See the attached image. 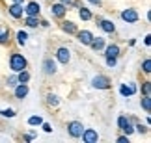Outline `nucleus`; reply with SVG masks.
<instances>
[{
	"label": "nucleus",
	"instance_id": "f257e3e1",
	"mask_svg": "<svg viewBox=\"0 0 151 143\" xmlns=\"http://www.w3.org/2000/svg\"><path fill=\"white\" fill-rule=\"evenodd\" d=\"M26 58L22 54H11V58H9V67H11V71L13 73H19L22 69H26Z\"/></svg>",
	"mask_w": 151,
	"mask_h": 143
},
{
	"label": "nucleus",
	"instance_id": "f03ea898",
	"mask_svg": "<svg viewBox=\"0 0 151 143\" xmlns=\"http://www.w3.org/2000/svg\"><path fill=\"white\" fill-rule=\"evenodd\" d=\"M67 132L71 138H80L84 132V125L80 121H71V123H67Z\"/></svg>",
	"mask_w": 151,
	"mask_h": 143
},
{
	"label": "nucleus",
	"instance_id": "7ed1b4c3",
	"mask_svg": "<svg viewBox=\"0 0 151 143\" xmlns=\"http://www.w3.org/2000/svg\"><path fill=\"white\" fill-rule=\"evenodd\" d=\"M91 84H93V88H97V89H108L110 85H112L110 78L104 76V74H97V76L91 80Z\"/></svg>",
	"mask_w": 151,
	"mask_h": 143
},
{
	"label": "nucleus",
	"instance_id": "20e7f679",
	"mask_svg": "<svg viewBox=\"0 0 151 143\" xmlns=\"http://www.w3.org/2000/svg\"><path fill=\"white\" fill-rule=\"evenodd\" d=\"M118 125H119V128L123 130V134H125V136H131L132 132H134V127H132V121H131V119H127L125 115H121V117L118 119Z\"/></svg>",
	"mask_w": 151,
	"mask_h": 143
},
{
	"label": "nucleus",
	"instance_id": "39448f33",
	"mask_svg": "<svg viewBox=\"0 0 151 143\" xmlns=\"http://www.w3.org/2000/svg\"><path fill=\"white\" fill-rule=\"evenodd\" d=\"M80 138H82L84 143H97L99 134H97V130H93V128H84V132H82Z\"/></svg>",
	"mask_w": 151,
	"mask_h": 143
},
{
	"label": "nucleus",
	"instance_id": "423d86ee",
	"mask_svg": "<svg viewBox=\"0 0 151 143\" xmlns=\"http://www.w3.org/2000/svg\"><path fill=\"white\" fill-rule=\"evenodd\" d=\"M121 19H123L125 22H129V24H132V22H136L138 19H140V15H138L136 9H123L121 11Z\"/></svg>",
	"mask_w": 151,
	"mask_h": 143
},
{
	"label": "nucleus",
	"instance_id": "0eeeda50",
	"mask_svg": "<svg viewBox=\"0 0 151 143\" xmlns=\"http://www.w3.org/2000/svg\"><path fill=\"white\" fill-rule=\"evenodd\" d=\"M56 60L60 61V63L67 65L69 60H71V52H69V48H65V47H60V48H58L56 50Z\"/></svg>",
	"mask_w": 151,
	"mask_h": 143
},
{
	"label": "nucleus",
	"instance_id": "6e6552de",
	"mask_svg": "<svg viewBox=\"0 0 151 143\" xmlns=\"http://www.w3.org/2000/svg\"><path fill=\"white\" fill-rule=\"evenodd\" d=\"M43 73L45 74H56V61L52 60V58H45L43 60Z\"/></svg>",
	"mask_w": 151,
	"mask_h": 143
},
{
	"label": "nucleus",
	"instance_id": "1a4fd4ad",
	"mask_svg": "<svg viewBox=\"0 0 151 143\" xmlns=\"http://www.w3.org/2000/svg\"><path fill=\"white\" fill-rule=\"evenodd\" d=\"M8 11H9V15L13 17V19H21L22 13H24V8H22V4H11L8 8Z\"/></svg>",
	"mask_w": 151,
	"mask_h": 143
},
{
	"label": "nucleus",
	"instance_id": "9d476101",
	"mask_svg": "<svg viewBox=\"0 0 151 143\" xmlns=\"http://www.w3.org/2000/svg\"><path fill=\"white\" fill-rule=\"evenodd\" d=\"M77 37H78V41L82 43V45H90L91 39H93V33H91L90 30H82V32L77 33Z\"/></svg>",
	"mask_w": 151,
	"mask_h": 143
},
{
	"label": "nucleus",
	"instance_id": "9b49d317",
	"mask_svg": "<svg viewBox=\"0 0 151 143\" xmlns=\"http://www.w3.org/2000/svg\"><path fill=\"white\" fill-rule=\"evenodd\" d=\"M39 9H41V8H39L37 2H30V4L24 8V13L30 15V17H37V15H39Z\"/></svg>",
	"mask_w": 151,
	"mask_h": 143
},
{
	"label": "nucleus",
	"instance_id": "f8f14e48",
	"mask_svg": "<svg viewBox=\"0 0 151 143\" xmlns=\"http://www.w3.org/2000/svg\"><path fill=\"white\" fill-rule=\"evenodd\" d=\"M28 95V84H17L15 85V99H24Z\"/></svg>",
	"mask_w": 151,
	"mask_h": 143
},
{
	"label": "nucleus",
	"instance_id": "ddd939ff",
	"mask_svg": "<svg viewBox=\"0 0 151 143\" xmlns=\"http://www.w3.org/2000/svg\"><path fill=\"white\" fill-rule=\"evenodd\" d=\"M119 93L123 95V97H131V95H134V93H136V85H134V84H129V85L121 84V88H119Z\"/></svg>",
	"mask_w": 151,
	"mask_h": 143
},
{
	"label": "nucleus",
	"instance_id": "4468645a",
	"mask_svg": "<svg viewBox=\"0 0 151 143\" xmlns=\"http://www.w3.org/2000/svg\"><path fill=\"white\" fill-rule=\"evenodd\" d=\"M99 26H101V30L106 32V33H114V32H116V26H114L112 21H104V19H101V21H99Z\"/></svg>",
	"mask_w": 151,
	"mask_h": 143
},
{
	"label": "nucleus",
	"instance_id": "2eb2a0df",
	"mask_svg": "<svg viewBox=\"0 0 151 143\" xmlns=\"http://www.w3.org/2000/svg\"><path fill=\"white\" fill-rule=\"evenodd\" d=\"M50 11H52V15H54V17H63L67 9H65V6L60 2V4H52V9Z\"/></svg>",
	"mask_w": 151,
	"mask_h": 143
},
{
	"label": "nucleus",
	"instance_id": "dca6fc26",
	"mask_svg": "<svg viewBox=\"0 0 151 143\" xmlns=\"http://www.w3.org/2000/svg\"><path fill=\"white\" fill-rule=\"evenodd\" d=\"M104 56H110V58H118V56H119V47H118V45H108L106 50H104Z\"/></svg>",
	"mask_w": 151,
	"mask_h": 143
},
{
	"label": "nucleus",
	"instance_id": "f3484780",
	"mask_svg": "<svg viewBox=\"0 0 151 143\" xmlns=\"http://www.w3.org/2000/svg\"><path fill=\"white\" fill-rule=\"evenodd\" d=\"M90 47L93 48L95 52H97V50H103L104 48V39L103 37H93V39H91V43H90Z\"/></svg>",
	"mask_w": 151,
	"mask_h": 143
},
{
	"label": "nucleus",
	"instance_id": "a211bd4d",
	"mask_svg": "<svg viewBox=\"0 0 151 143\" xmlns=\"http://www.w3.org/2000/svg\"><path fill=\"white\" fill-rule=\"evenodd\" d=\"M62 30L67 32V33H77V26H75L71 21H63L62 22Z\"/></svg>",
	"mask_w": 151,
	"mask_h": 143
},
{
	"label": "nucleus",
	"instance_id": "6ab92c4d",
	"mask_svg": "<svg viewBox=\"0 0 151 143\" xmlns=\"http://www.w3.org/2000/svg\"><path fill=\"white\" fill-rule=\"evenodd\" d=\"M17 80H19V84H28V80H30V73L26 69H22L17 73Z\"/></svg>",
	"mask_w": 151,
	"mask_h": 143
},
{
	"label": "nucleus",
	"instance_id": "aec40b11",
	"mask_svg": "<svg viewBox=\"0 0 151 143\" xmlns=\"http://www.w3.org/2000/svg\"><path fill=\"white\" fill-rule=\"evenodd\" d=\"M140 104H142L144 110H146V112L149 113V112H151V95H144V99H142Z\"/></svg>",
	"mask_w": 151,
	"mask_h": 143
},
{
	"label": "nucleus",
	"instance_id": "412c9836",
	"mask_svg": "<svg viewBox=\"0 0 151 143\" xmlns=\"http://www.w3.org/2000/svg\"><path fill=\"white\" fill-rule=\"evenodd\" d=\"M78 15H80V19H82V21H90L91 19V11L88 8H80L78 9Z\"/></svg>",
	"mask_w": 151,
	"mask_h": 143
},
{
	"label": "nucleus",
	"instance_id": "4be33fe9",
	"mask_svg": "<svg viewBox=\"0 0 151 143\" xmlns=\"http://www.w3.org/2000/svg\"><path fill=\"white\" fill-rule=\"evenodd\" d=\"M24 24H26V26H30V28H37L39 21H37V17H30V15H28L26 19H24Z\"/></svg>",
	"mask_w": 151,
	"mask_h": 143
},
{
	"label": "nucleus",
	"instance_id": "5701e85b",
	"mask_svg": "<svg viewBox=\"0 0 151 143\" xmlns=\"http://www.w3.org/2000/svg\"><path fill=\"white\" fill-rule=\"evenodd\" d=\"M9 41V30H6V28H0V45L8 43Z\"/></svg>",
	"mask_w": 151,
	"mask_h": 143
},
{
	"label": "nucleus",
	"instance_id": "b1692460",
	"mask_svg": "<svg viewBox=\"0 0 151 143\" xmlns=\"http://www.w3.org/2000/svg\"><path fill=\"white\" fill-rule=\"evenodd\" d=\"M47 104H49V106H58V104H60V99H58L56 95L49 93V95H47Z\"/></svg>",
	"mask_w": 151,
	"mask_h": 143
},
{
	"label": "nucleus",
	"instance_id": "393cba45",
	"mask_svg": "<svg viewBox=\"0 0 151 143\" xmlns=\"http://www.w3.org/2000/svg\"><path fill=\"white\" fill-rule=\"evenodd\" d=\"M26 41H28V36H26V32H17V43L19 45H26Z\"/></svg>",
	"mask_w": 151,
	"mask_h": 143
},
{
	"label": "nucleus",
	"instance_id": "a878e982",
	"mask_svg": "<svg viewBox=\"0 0 151 143\" xmlns=\"http://www.w3.org/2000/svg\"><path fill=\"white\" fill-rule=\"evenodd\" d=\"M41 123H43V119L39 115H32L28 119V125H30V127H37V125H41Z\"/></svg>",
	"mask_w": 151,
	"mask_h": 143
},
{
	"label": "nucleus",
	"instance_id": "bb28decb",
	"mask_svg": "<svg viewBox=\"0 0 151 143\" xmlns=\"http://www.w3.org/2000/svg\"><path fill=\"white\" fill-rule=\"evenodd\" d=\"M6 84H8V88H15V85L19 84V80H17V74H11L9 78H6Z\"/></svg>",
	"mask_w": 151,
	"mask_h": 143
},
{
	"label": "nucleus",
	"instance_id": "cd10ccee",
	"mask_svg": "<svg viewBox=\"0 0 151 143\" xmlns=\"http://www.w3.org/2000/svg\"><path fill=\"white\" fill-rule=\"evenodd\" d=\"M142 71H144V73H147V74L151 73V60H149V58L144 60V63H142Z\"/></svg>",
	"mask_w": 151,
	"mask_h": 143
},
{
	"label": "nucleus",
	"instance_id": "c85d7f7f",
	"mask_svg": "<svg viewBox=\"0 0 151 143\" xmlns=\"http://www.w3.org/2000/svg\"><path fill=\"white\" fill-rule=\"evenodd\" d=\"M142 93L151 95V82H142Z\"/></svg>",
	"mask_w": 151,
	"mask_h": 143
},
{
	"label": "nucleus",
	"instance_id": "c756f323",
	"mask_svg": "<svg viewBox=\"0 0 151 143\" xmlns=\"http://www.w3.org/2000/svg\"><path fill=\"white\" fill-rule=\"evenodd\" d=\"M134 130H136V132H140V134H147V127H146V125H142V123H138L136 127H134Z\"/></svg>",
	"mask_w": 151,
	"mask_h": 143
},
{
	"label": "nucleus",
	"instance_id": "7c9ffc66",
	"mask_svg": "<svg viewBox=\"0 0 151 143\" xmlns=\"http://www.w3.org/2000/svg\"><path fill=\"white\" fill-rule=\"evenodd\" d=\"M0 115L2 117H15V112L8 108V110H0Z\"/></svg>",
	"mask_w": 151,
	"mask_h": 143
},
{
	"label": "nucleus",
	"instance_id": "2f4dec72",
	"mask_svg": "<svg viewBox=\"0 0 151 143\" xmlns=\"http://www.w3.org/2000/svg\"><path fill=\"white\" fill-rule=\"evenodd\" d=\"M116 63H118V58H110V56H106V65L108 67H116Z\"/></svg>",
	"mask_w": 151,
	"mask_h": 143
},
{
	"label": "nucleus",
	"instance_id": "473e14b6",
	"mask_svg": "<svg viewBox=\"0 0 151 143\" xmlns=\"http://www.w3.org/2000/svg\"><path fill=\"white\" fill-rule=\"evenodd\" d=\"M118 143H129V136H119Z\"/></svg>",
	"mask_w": 151,
	"mask_h": 143
},
{
	"label": "nucleus",
	"instance_id": "72a5a7b5",
	"mask_svg": "<svg viewBox=\"0 0 151 143\" xmlns=\"http://www.w3.org/2000/svg\"><path fill=\"white\" fill-rule=\"evenodd\" d=\"M41 125H43V130H45V132H50V130H52V127H50L49 123H41Z\"/></svg>",
	"mask_w": 151,
	"mask_h": 143
},
{
	"label": "nucleus",
	"instance_id": "f704fd0d",
	"mask_svg": "<svg viewBox=\"0 0 151 143\" xmlns=\"http://www.w3.org/2000/svg\"><path fill=\"white\" fill-rule=\"evenodd\" d=\"M60 2H62V4H63V6H65V8H67V6L75 4V0H60Z\"/></svg>",
	"mask_w": 151,
	"mask_h": 143
},
{
	"label": "nucleus",
	"instance_id": "c9c22d12",
	"mask_svg": "<svg viewBox=\"0 0 151 143\" xmlns=\"http://www.w3.org/2000/svg\"><path fill=\"white\" fill-rule=\"evenodd\" d=\"M88 2H90V4H93V6H101V4H103L101 0H88Z\"/></svg>",
	"mask_w": 151,
	"mask_h": 143
},
{
	"label": "nucleus",
	"instance_id": "e433bc0d",
	"mask_svg": "<svg viewBox=\"0 0 151 143\" xmlns=\"http://www.w3.org/2000/svg\"><path fill=\"white\" fill-rule=\"evenodd\" d=\"M11 2H13V4H22L24 0H11Z\"/></svg>",
	"mask_w": 151,
	"mask_h": 143
}]
</instances>
